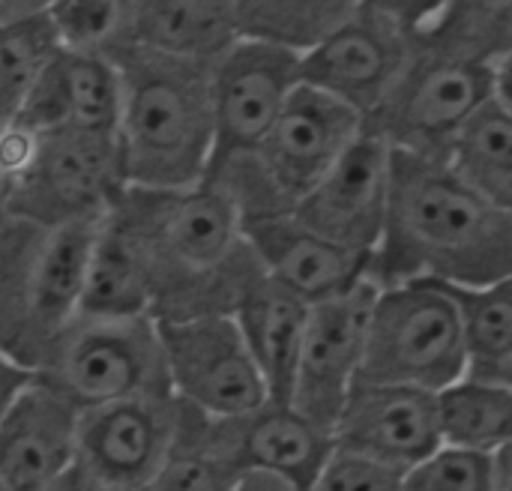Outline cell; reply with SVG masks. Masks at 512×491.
Wrapping results in <instances>:
<instances>
[{
    "instance_id": "cb8c5ba5",
    "label": "cell",
    "mask_w": 512,
    "mask_h": 491,
    "mask_svg": "<svg viewBox=\"0 0 512 491\" xmlns=\"http://www.w3.org/2000/svg\"><path fill=\"white\" fill-rule=\"evenodd\" d=\"M150 309H153V297H150L147 270L129 237L105 216L90 243L78 315L150 318Z\"/></svg>"
},
{
    "instance_id": "277c9868",
    "label": "cell",
    "mask_w": 512,
    "mask_h": 491,
    "mask_svg": "<svg viewBox=\"0 0 512 491\" xmlns=\"http://www.w3.org/2000/svg\"><path fill=\"white\" fill-rule=\"evenodd\" d=\"M366 129L345 102L300 84L258 150L228 159L207 174L243 225L291 216Z\"/></svg>"
},
{
    "instance_id": "4316f807",
    "label": "cell",
    "mask_w": 512,
    "mask_h": 491,
    "mask_svg": "<svg viewBox=\"0 0 512 491\" xmlns=\"http://www.w3.org/2000/svg\"><path fill=\"white\" fill-rule=\"evenodd\" d=\"M447 165L480 198L512 213V111L498 96L459 132Z\"/></svg>"
},
{
    "instance_id": "f35d334b",
    "label": "cell",
    "mask_w": 512,
    "mask_h": 491,
    "mask_svg": "<svg viewBox=\"0 0 512 491\" xmlns=\"http://www.w3.org/2000/svg\"><path fill=\"white\" fill-rule=\"evenodd\" d=\"M492 381H501V384H507V387H510V390H512V366H510V369H507V372H501L498 378H492Z\"/></svg>"
},
{
    "instance_id": "e575fe53",
    "label": "cell",
    "mask_w": 512,
    "mask_h": 491,
    "mask_svg": "<svg viewBox=\"0 0 512 491\" xmlns=\"http://www.w3.org/2000/svg\"><path fill=\"white\" fill-rule=\"evenodd\" d=\"M237 491H294L291 486L273 480V477H264V474H249L237 483Z\"/></svg>"
},
{
    "instance_id": "7a4b0ae2",
    "label": "cell",
    "mask_w": 512,
    "mask_h": 491,
    "mask_svg": "<svg viewBox=\"0 0 512 491\" xmlns=\"http://www.w3.org/2000/svg\"><path fill=\"white\" fill-rule=\"evenodd\" d=\"M510 276L512 213L480 198L447 162L393 153L390 216L372 282L486 288Z\"/></svg>"
},
{
    "instance_id": "ffe728a7",
    "label": "cell",
    "mask_w": 512,
    "mask_h": 491,
    "mask_svg": "<svg viewBox=\"0 0 512 491\" xmlns=\"http://www.w3.org/2000/svg\"><path fill=\"white\" fill-rule=\"evenodd\" d=\"M123 108V81L111 57L60 48L42 72L27 105L12 126L33 135L99 132L117 135Z\"/></svg>"
},
{
    "instance_id": "8fae6325",
    "label": "cell",
    "mask_w": 512,
    "mask_h": 491,
    "mask_svg": "<svg viewBox=\"0 0 512 491\" xmlns=\"http://www.w3.org/2000/svg\"><path fill=\"white\" fill-rule=\"evenodd\" d=\"M411 63V42L405 36L396 3H357L348 21L327 36L300 63L303 84L345 102L363 123L387 102Z\"/></svg>"
},
{
    "instance_id": "5bb4252c",
    "label": "cell",
    "mask_w": 512,
    "mask_h": 491,
    "mask_svg": "<svg viewBox=\"0 0 512 491\" xmlns=\"http://www.w3.org/2000/svg\"><path fill=\"white\" fill-rule=\"evenodd\" d=\"M186 408L174 396L126 399L81 414L78 462L120 489L144 491L168 462Z\"/></svg>"
},
{
    "instance_id": "4fadbf2b",
    "label": "cell",
    "mask_w": 512,
    "mask_h": 491,
    "mask_svg": "<svg viewBox=\"0 0 512 491\" xmlns=\"http://www.w3.org/2000/svg\"><path fill=\"white\" fill-rule=\"evenodd\" d=\"M378 291L381 288L369 279L345 297L312 306L309 312L291 405L330 435L360 381Z\"/></svg>"
},
{
    "instance_id": "7c38bea8",
    "label": "cell",
    "mask_w": 512,
    "mask_h": 491,
    "mask_svg": "<svg viewBox=\"0 0 512 491\" xmlns=\"http://www.w3.org/2000/svg\"><path fill=\"white\" fill-rule=\"evenodd\" d=\"M303 57L240 39L213 66V162L210 171L228 159L258 150L282 108L303 84ZM207 171V174H210Z\"/></svg>"
},
{
    "instance_id": "836d02e7",
    "label": "cell",
    "mask_w": 512,
    "mask_h": 491,
    "mask_svg": "<svg viewBox=\"0 0 512 491\" xmlns=\"http://www.w3.org/2000/svg\"><path fill=\"white\" fill-rule=\"evenodd\" d=\"M48 491H129V489H120V486H114V483H105V480H99V477H93L90 471H84L81 465H72L54 486Z\"/></svg>"
},
{
    "instance_id": "f546056e",
    "label": "cell",
    "mask_w": 512,
    "mask_h": 491,
    "mask_svg": "<svg viewBox=\"0 0 512 491\" xmlns=\"http://www.w3.org/2000/svg\"><path fill=\"white\" fill-rule=\"evenodd\" d=\"M60 48L111 57L126 48L129 0H60L48 3Z\"/></svg>"
},
{
    "instance_id": "4dcf8cb0",
    "label": "cell",
    "mask_w": 512,
    "mask_h": 491,
    "mask_svg": "<svg viewBox=\"0 0 512 491\" xmlns=\"http://www.w3.org/2000/svg\"><path fill=\"white\" fill-rule=\"evenodd\" d=\"M402 491H501L492 456L441 447L432 459L405 474Z\"/></svg>"
},
{
    "instance_id": "f1b7e54d",
    "label": "cell",
    "mask_w": 512,
    "mask_h": 491,
    "mask_svg": "<svg viewBox=\"0 0 512 491\" xmlns=\"http://www.w3.org/2000/svg\"><path fill=\"white\" fill-rule=\"evenodd\" d=\"M240 480L243 477L210 447L207 417L186 408L183 429L168 462L144 491H237Z\"/></svg>"
},
{
    "instance_id": "e0dca14e",
    "label": "cell",
    "mask_w": 512,
    "mask_h": 491,
    "mask_svg": "<svg viewBox=\"0 0 512 491\" xmlns=\"http://www.w3.org/2000/svg\"><path fill=\"white\" fill-rule=\"evenodd\" d=\"M207 441L240 477L264 474L294 491L312 489L336 453L330 432L282 402L231 420H207Z\"/></svg>"
},
{
    "instance_id": "52a82bcc",
    "label": "cell",
    "mask_w": 512,
    "mask_h": 491,
    "mask_svg": "<svg viewBox=\"0 0 512 491\" xmlns=\"http://www.w3.org/2000/svg\"><path fill=\"white\" fill-rule=\"evenodd\" d=\"M36 378L81 414L126 399L171 396L162 336L153 318L78 315L51 345Z\"/></svg>"
},
{
    "instance_id": "3957f363",
    "label": "cell",
    "mask_w": 512,
    "mask_h": 491,
    "mask_svg": "<svg viewBox=\"0 0 512 491\" xmlns=\"http://www.w3.org/2000/svg\"><path fill=\"white\" fill-rule=\"evenodd\" d=\"M123 81L117 144L129 186L183 189L213 162V66L126 45L111 54Z\"/></svg>"
},
{
    "instance_id": "b9f144b4",
    "label": "cell",
    "mask_w": 512,
    "mask_h": 491,
    "mask_svg": "<svg viewBox=\"0 0 512 491\" xmlns=\"http://www.w3.org/2000/svg\"><path fill=\"white\" fill-rule=\"evenodd\" d=\"M0 3H3V0H0Z\"/></svg>"
},
{
    "instance_id": "2e32d148",
    "label": "cell",
    "mask_w": 512,
    "mask_h": 491,
    "mask_svg": "<svg viewBox=\"0 0 512 491\" xmlns=\"http://www.w3.org/2000/svg\"><path fill=\"white\" fill-rule=\"evenodd\" d=\"M333 444L342 453L405 477L444 447L438 393L396 384H357L336 420Z\"/></svg>"
},
{
    "instance_id": "9a60e30c",
    "label": "cell",
    "mask_w": 512,
    "mask_h": 491,
    "mask_svg": "<svg viewBox=\"0 0 512 491\" xmlns=\"http://www.w3.org/2000/svg\"><path fill=\"white\" fill-rule=\"evenodd\" d=\"M393 189V150L369 129L345 150L330 174L300 201L294 216L321 237L375 258Z\"/></svg>"
},
{
    "instance_id": "ac0fdd59",
    "label": "cell",
    "mask_w": 512,
    "mask_h": 491,
    "mask_svg": "<svg viewBox=\"0 0 512 491\" xmlns=\"http://www.w3.org/2000/svg\"><path fill=\"white\" fill-rule=\"evenodd\" d=\"M81 411L36 375L0 423V480L9 491H48L78 462Z\"/></svg>"
},
{
    "instance_id": "603a6c76",
    "label": "cell",
    "mask_w": 512,
    "mask_h": 491,
    "mask_svg": "<svg viewBox=\"0 0 512 491\" xmlns=\"http://www.w3.org/2000/svg\"><path fill=\"white\" fill-rule=\"evenodd\" d=\"M57 51L48 3H0V132L18 120Z\"/></svg>"
},
{
    "instance_id": "1f68e13d",
    "label": "cell",
    "mask_w": 512,
    "mask_h": 491,
    "mask_svg": "<svg viewBox=\"0 0 512 491\" xmlns=\"http://www.w3.org/2000/svg\"><path fill=\"white\" fill-rule=\"evenodd\" d=\"M402 483V474L336 450L309 491H402Z\"/></svg>"
},
{
    "instance_id": "83f0119b",
    "label": "cell",
    "mask_w": 512,
    "mask_h": 491,
    "mask_svg": "<svg viewBox=\"0 0 512 491\" xmlns=\"http://www.w3.org/2000/svg\"><path fill=\"white\" fill-rule=\"evenodd\" d=\"M447 288V285H444ZM459 306L468 363L477 378H498L512 366V276L486 288H447Z\"/></svg>"
},
{
    "instance_id": "ab89813d",
    "label": "cell",
    "mask_w": 512,
    "mask_h": 491,
    "mask_svg": "<svg viewBox=\"0 0 512 491\" xmlns=\"http://www.w3.org/2000/svg\"><path fill=\"white\" fill-rule=\"evenodd\" d=\"M0 491H9V486H6V483H3V480H0Z\"/></svg>"
},
{
    "instance_id": "d590c367",
    "label": "cell",
    "mask_w": 512,
    "mask_h": 491,
    "mask_svg": "<svg viewBox=\"0 0 512 491\" xmlns=\"http://www.w3.org/2000/svg\"><path fill=\"white\" fill-rule=\"evenodd\" d=\"M498 99L512 111V54H507L498 66Z\"/></svg>"
},
{
    "instance_id": "d4e9b609",
    "label": "cell",
    "mask_w": 512,
    "mask_h": 491,
    "mask_svg": "<svg viewBox=\"0 0 512 491\" xmlns=\"http://www.w3.org/2000/svg\"><path fill=\"white\" fill-rule=\"evenodd\" d=\"M438 408L444 447L492 459L512 447V390L507 384L465 375L438 393Z\"/></svg>"
},
{
    "instance_id": "8992f818",
    "label": "cell",
    "mask_w": 512,
    "mask_h": 491,
    "mask_svg": "<svg viewBox=\"0 0 512 491\" xmlns=\"http://www.w3.org/2000/svg\"><path fill=\"white\" fill-rule=\"evenodd\" d=\"M468 372L465 324L444 285L405 282L378 291L357 384L444 393Z\"/></svg>"
},
{
    "instance_id": "5b68a950",
    "label": "cell",
    "mask_w": 512,
    "mask_h": 491,
    "mask_svg": "<svg viewBox=\"0 0 512 491\" xmlns=\"http://www.w3.org/2000/svg\"><path fill=\"white\" fill-rule=\"evenodd\" d=\"M93 228L12 219L0 234V351L33 372L78 318Z\"/></svg>"
},
{
    "instance_id": "d6a6232c",
    "label": "cell",
    "mask_w": 512,
    "mask_h": 491,
    "mask_svg": "<svg viewBox=\"0 0 512 491\" xmlns=\"http://www.w3.org/2000/svg\"><path fill=\"white\" fill-rule=\"evenodd\" d=\"M33 381V372L21 369L18 363H12L3 351H0V423L9 414V408L15 405V399L27 390V384Z\"/></svg>"
},
{
    "instance_id": "8d00e7d4",
    "label": "cell",
    "mask_w": 512,
    "mask_h": 491,
    "mask_svg": "<svg viewBox=\"0 0 512 491\" xmlns=\"http://www.w3.org/2000/svg\"><path fill=\"white\" fill-rule=\"evenodd\" d=\"M495 471H498V489L512 491V447L495 456Z\"/></svg>"
},
{
    "instance_id": "60d3db41",
    "label": "cell",
    "mask_w": 512,
    "mask_h": 491,
    "mask_svg": "<svg viewBox=\"0 0 512 491\" xmlns=\"http://www.w3.org/2000/svg\"><path fill=\"white\" fill-rule=\"evenodd\" d=\"M510 54H512V33H510Z\"/></svg>"
},
{
    "instance_id": "9c48e42d",
    "label": "cell",
    "mask_w": 512,
    "mask_h": 491,
    "mask_svg": "<svg viewBox=\"0 0 512 491\" xmlns=\"http://www.w3.org/2000/svg\"><path fill=\"white\" fill-rule=\"evenodd\" d=\"M498 66L486 60L411 51L387 102L366 120L393 153L447 162L468 120L498 96Z\"/></svg>"
},
{
    "instance_id": "30bf717a",
    "label": "cell",
    "mask_w": 512,
    "mask_h": 491,
    "mask_svg": "<svg viewBox=\"0 0 512 491\" xmlns=\"http://www.w3.org/2000/svg\"><path fill=\"white\" fill-rule=\"evenodd\" d=\"M171 396L207 420H231L270 402L234 318L159 324Z\"/></svg>"
},
{
    "instance_id": "ba28073f",
    "label": "cell",
    "mask_w": 512,
    "mask_h": 491,
    "mask_svg": "<svg viewBox=\"0 0 512 491\" xmlns=\"http://www.w3.org/2000/svg\"><path fill=\"white\" fill-rule=\"evenodd\" d=\"M9 213L45 228H93L129 189L117 135L48 132L9 183Z\"/></svg>"
},
{
    "instance_id": "7402d4cb",
    "label": "cell",
    "mask_w": 512,
    "mask_h": 491,
    "mask_svg": "<svg viewBox=\"0 0 512 491\" xmlns=\"http://www.w3.org/2000/svg\"><path fill=\"white\" fill-rule=\"evenodd\" d=\"M309 312L312 306L306 300L264 276L234 315L240 336L267 384L270 402L291 405Z\"/></svg>"
},
{
    "instance_id": "6da1fadb",
    "label": "cell",
    "mask_w": 512,
    "mask_h": 491,
    "mask_svg": "<svg viewBox=\"0 0 512 491\" xmlns=\"http://www.w3.org/2000/svg\"><path fill=\"white\" fill-rule=\"evenodd\" d=\"M108 219L129 237L147 270L156 324L234 318L267 276L240 213L207 180L183 189L129 186Z\"/></svg>"
},
{
    "instance_id": "74e56055",
    "label": "cell",
    "mask_w": 512,
    "mask_h": 491,
    "mask_svg": "<svg viewBox=\"0 0 512 491\" xmlns=\"http://www.w3.org/2000/svg\"><path fill=\"white\" fill-rule=\"evenodd\" d=\"M9 222H12V213H9V186H6V180L0 174V234L9 228Z\"/></svg>"
},
{
    "instance_id": "484cf974",
    "label": "cell",
    "mask_w": 512,
    "mask_h": 491,
    "mask_svg": "<svg viewBox=\"0 0 512 491\" xmlns=\"http://www.w3.org/2000/svg\"><path fill=\"white\" fill-rule=\"evenodd\" d=\"M354 6L357 0H234V21L240 39L306 57L348 21Z\"/></svg>"
},
{
    "instance_id": "44dd1931",
    "label": "cell",
    "mask_w": 512,
    "mask_h": 491,
    "mask_svg": "<svg viewBox=\"0 0 512 491\" xmlns=\"http://www.w3.org/2000/svg\"><path fill=\"white\" fill-rule=\"evenodd\" d=\"M237 42L234 0H129L126 45L216 66Z\"/></svg>"
},
{
    "instance_id": "d6986e66",
    "label": "cell",
    "mask_w": 512,
    "mask_h": 491,
    "mask_svg": "<svg viewBox=\"0 0 512 491\" xmlns=\"http://www.w3.org/2000/svg\"><path fill=\"white\" fill-rule=\"evenodd\" d=\"M264 273L306 300L309 306L345 297L372 279V258L351 252L318 231L306 228L294 213L243 225Z\"/></svg>"
}]
</instances>
